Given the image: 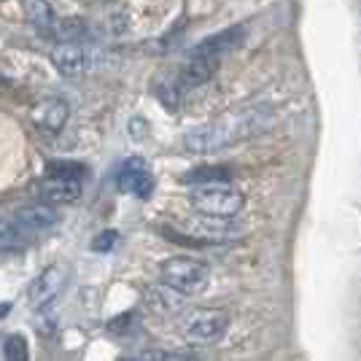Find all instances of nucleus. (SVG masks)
I'll return each instance as SVG.
<instances>
[{
	"label": "nucleus",
	"instance_id": "obj_1",
	"mask_svg": "<svg viewBox=\"0 0 361 361\" xmlns=\"http://www.w3.org/2000/svg\"><path fill=\"white\" fill-rule=\"evenodd\" d=\"M272 121H275V108L267 103L238 106L219 114L216 119L200 124L195 130H189L183 135V149L189 154H213V151L229 149L235 143L267 133Z\"/></svg>",
	"mask_w": 361,
	"mask_h": 361
},
{
	"label": "nucleus",
	"instance_id": "obj_2",
	"mask_svg": "<svg viewBox=\"0 0 361 361\" xmlns=\"http://www.w3.org/2000/svg\"><path fill=\"white\" fill-rule=\"evenodd\" d=\"M159 278L167 288L178 291L183 297H192L208 286L211 270L208 264H202L200 259H192V256H170L159 264Z\"/></svg>",
	"mask_w": 361,
	"mask_h": 361
},
{
	"label": "nucleus",
	"instance_id": "obj_3",
	"mask_svg": "<svg viewBox=\"0 0 361 361\" xmlns=\"http://www.w3.org/2000/svg\"><path fill=\"white\" fill-rule=\"evenodd\" d=\"M192 205L205 216L213 219H229L238 216L245 205V197L229 186V183H216V186H197L192 192Z\"/></svg>",
	"mask_w": 361,
	"mask_h": 361
},
{
	"label": "nucleus",
	"instance_id": "obj_4",
	"mask_svg": "<svg viewBox=\"0 0 361 361\" xmlns=\"http://www.w3.org/2000/svg\"><path fill=\"white\" fill-rule=\"evenodd\" d=\"M226 329H229V313L208 307V310H197V313L186 318L183 337L192 345H211V343H219L224 337Z\"/></svg>",
	"mask_w": 361,
	"mask_h": 361
},
{
	"label": "nucleus",
	"instance_id": "obj_5",
	"mask_svg": "<svg viewBox=\"0 0 361 361\" xmlns=\"http://www.w3.org/2000/svg\"><path fill=\"white\" fill-rule=\"evenodd\" d=\"M65 281H68V267H65V264H51V267H46V270L30 283V288H27V302H30V307L41 310V307H46L51 300H57V294L62 291Z\"/></svg>",
	"mask_w": 361,
	"mask_h": 361
},
{
	"label": "nucleus",
	"instance_id": "obj_6",
	"mask_svg": "<svg viewBox=\"0 0 361 361\" xmlns=\"http://www.w3.org/2000/svg\"><path fill=\"white\" fill-rule=\"evenodd\" d=\"M243 38H245V27L243 25H235V27H226L221 32H213L208 35L205 41H200V44L189 51V57H200V60H219L226 57L229 51H235L238 46L243 44Z\"/></svg>",
	"mask_w": 361,
	"mask_h": 361
},
{
	"label": "nucleus",
	"instance_id": "obj_7",
	"mask_svg": "<svg viewBox=\"0 0 361 361\" xmlns=\"http://www.w3.org/2000/svg\"><path fill=\"white\" fill-rule=\"evenodd\" d=\"M51 65L62 75H84L94 65V54L84 44H57L51 49Z\"/></svg>",
	"mask_w": 361,
	"mask_h": 361
},
{
	"label": "nucleus",
	"instance_id": "obj_8",
	"mask_svg": "<svg viewBox=\"0 0 361 361\" xmlns=\"http://www.w3.org/2000/svg\"><path fill=\"white\" fill-rule=\"evenodd\" d=\"M116 180H119L121 192H130L135 197H149L151 189H154V180H151V173L146 162L140 157H130L124 159L116 170Z\"/></svg>",
	"mask_w": 361,
	"mask_h": 361
},
{
	"label": "nucleus",
	"instance_id": "obj_9",
	"mask_svg": "<svg viewBox=\"0 0 361 361\" xmlns=\"http://www.w3.org/2000/svg\"><path fill=\"white\" fill-rule=\"evenodd\" d=\"M68 116H71V108H68V103L60 100V97H51V100L38 103L30 114L32 124H35L44 135H57V133H62V127L68 124Z\"/></svg>",
	"mask_w": 361,
	"mask_h": 361
},
{
	"label": "nucleus",
	"instance_id": "obj_10",
	"mask_svg": "<svg viewBox=\"0 0 361 361\" xmlns=\"http://www.w3.org/2000/svg\"><path fill=\"white\" fill-rule=\"evenodd\" d=\"M57 221H60V213L49 202H32V205H22L14 211V224L22 232H46Z\"/></svg>",
	"mask_w": 361,
	"mask_h": 361
},
{
	"label": "nucleus",
	"instance_id": "obj_11",
	"mask_svg": "<svg viewBox=\"0 0 361 361\" xmlns=\"http://www.w3.org/2000/svg\"><path fill=\"white\" fill-rule=\"evenodd\" d=\"M38 192L51 205H68V202H75L81 197L84 186H81V180H71V178H44Z\"/></svg>",
	"mask_w": 361,
	"mask_h": 361
},
{
	"label": "nucleus",
	"instance_id": "obj_12",
	"mask_svg": "<svg viewBox=\"0 0 361 361\" xmlns=\"http://www.w3.org/2000/svg\"><path fill=\"white\" fill-rule=\"evenodd\" d=\"M232 178V170L224 165H200L195 170H189V173H183L180 180L183 183H189V186H216V183H226V180Z\"/></svg>",
	"mask_w": 361,
	"mask_h": 361
},
{
	"label": "nucleus",
	"instance_id": "obj_13",
	"mask_svg": "<svg viewBox=\"0 0 361 361\" xmlns=\"http://www.w3.org/2000/svg\"><path fill=\"white\" fill-rule=\"evenodd\" d=\"M219 68V60H200V57H189V62L180 71V84L183 87H197L205 84Z\"/></svg>",
	"mask_w": 361,
	"mask_h": 361
},
{
	"label": "nucleus",
	"instance_id": "obj_14",
	"mask_svg": "<svg viewBox=\"0 0 361 361\" xmlns=\"http://www.w3.org/2000/svg\"><path fill=\"white\" fill-rule=\"evenodd\" d=\"M25 11H27V19L44 35L54 30V11H51L49 0H25Z\"/></svg>",
	"mask_w": 361,
	"mask_h": 361
},
{
	"label": "nucleus",
	"instance_id": "obj_15",
	"mask_svg": "<svg viewBox=\"0 0 361 361\" xmlns=\"http://www.w3.org/2000/svg\"><path fill=\"white\" fill-rule=\"evenodd\" d=\"M51 35L60 41V44H81V38L87 35V22L84 19H60L57 25H54V30Z\"/></svg>",
	"mask_w": 361,
	"mask_h": 361
},
{
	"label": "nucleus",
	"instance_id": "obj_16",
	"mask_svg": "<svg viewBox=\"0 0 361 361\" xmlns=\"http://www.w3.org/2000/svg\"><path fill=\"white\" fill-rule=\"evenodd\" d=\"M25 245V235L22 229L11 221H0V254H8V251H19Z\"/></svg>",
	"mask_w": 361,
	"mask_h": 361
},
{
	"label": "nucleus",
	"instance_id": "obj_17",
	"mask_svg": "<svg viewBox=\"0 0 361 361\" xmlns=\"http://www.w3.org/2000/svg\"><path fill=\"white\" fill-rule=\"evenodd\" d=\"M3 353H6V361H30V348H27L25 334H19V331L8 334Z\"/></svg>",
	"mask_w": 361,
	"mask_h": 361
},
{
	"label": "nucleus",
	"instance_id": "obj_18",
	"mask_svg": "<svg viewBox=\"0 0 361 361\" xmlns=\"http://www.w3.org/2000/svg\"><path fill=\"white\" fill-rule=\"evenodd\" d=\"M84 165L78 162H49L46 167V178H71V180H81L84 178Z\"/></svg>",
	"mask_w": 361,
	"mask_h": 361
},
{
	"label": "nucleus",
	"instance_id": "obj_19",
	"mask_svg": "<svg viewBox=\"0 0 361 361\" xmlns=\"http://www.w3.org/2000/svg\"><path fill=\"white\" fill-rule=\"evenodd\" d=\"M151 305L154 307H159V310H176L183 300V294L178 291H173V288H159V291H151Z\"/></svg>",
	"mask_w": 361,
	"mask_h": 361
},
{
	"label": "nucleus",
	"instance_id": "obj_20",
	"mask_svg": "<svg viewBox=\"0 0 361 361\" xmlns=\"http://www.w3.org/2000/svg\"><path fill=\"white\" fill-rule=\"evenodd\" d=\"M116 243H119V232H116V229H103V232L92 240V251H97V254H108V251H114V248H116Z\"/></svg>",
	"mask_w": 361,
	"mask_h": 361
},
{
	"label": "nucleus",
	"instance_id": "obj_21",
	"mask_svg": "<svg viewBox=\"0 0 361 361\" xmlns=\"http://www.w3.org/2000/svg\"><path fill=\"white\" fill-rule=\"evenodd\" d=\"M143 361H197L195 356H189V353H178V350H146Z\"/></svg>",
	"mask_w": 361,
	"mask_h": 361
},
{
	"label": "nucleus",
	"instance_id": "obj_22",
	"mask_svg": "<svg viewBox=\"0 0 361 361\" xmlns=\"http://www.w3.org/2000/svg\"><path fill=\"white\" fill-rule=\"evenodd\" d=\"M8 310H11V302H0V318L8 316Z\"/></svg>",
	"mask_w": 361,
	"mask_h": 361
},
{
	"label": "nucleus",
	"instance_id": "obj_23",
	"mask_svg": "<svg viewBox=\"0 0 361 361\" xmlns=\"http://www.w3.org/2000/svg\"><path fill=\"white\" fill-rule=\"evenodd\" d=\"M133 361H143V359H133Z\"/></svg>",
	"mask_w": 361,
	"mask_h": 361
}]
</instances>
